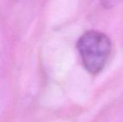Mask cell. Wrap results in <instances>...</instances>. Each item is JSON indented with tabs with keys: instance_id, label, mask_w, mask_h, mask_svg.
<instances>
[{
	"instance_id": "obj_1",
	"label": "cell",
	"mask_w": 123,
	"mask_h": 122,
	"mask_svg": "<svg viewBox=\"0 0 123 122\" xmlns=\"http://www.w3.org/2000/svg\"><path fill=\"white\" fill-rule=\"evenodd\" d=\"M77 49L83 66L92 75L99 74L111 54L110 38L97 30L85 32L77 41Z\"/></svg>"
}]
</instances>
